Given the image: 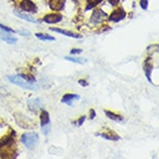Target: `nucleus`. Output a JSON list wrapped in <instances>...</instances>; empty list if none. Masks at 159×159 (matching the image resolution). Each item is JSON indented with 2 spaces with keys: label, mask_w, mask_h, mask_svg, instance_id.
<instances>
[{
  "label": "nucleus",
  "mask_w": 159,
  "mask_h": 159,
  "mask_svg": "<svg viewBox=\"0 0 159 159\" xmlns=\"http://www.w3.org/2000/svg\"><path fill=\"white\" fill-rule=\"evenodd\" d=\"M7 80L11 83L15 84L17 87L23 88V89H28V90H36V89H38V84L36 82H30L28 80L23 79L21 75H9L7 76Z\"/></svg>",
  "instance_id": "1"
},
{
  "label": "nucleus",
  "mask_w": 159,
  "mask_h": 159,
  "mask_svg": "<svg viewBox=\"0 0 159 159\" xmlns=\"http://www.w3.org/2000/svg\"><path fill=\"white\" fill-rule=\"evenodd\" d=\"M38 141H39L38 134L34 133V131H31V133H24L23 135L21 136V142L28 149H30V150H32L34 148L36 147Z\"/></svg>",
  "instance_id": "2"
},
{
  "label": "nucleus",
  "mask_w": 159,
  "mask_h": 159,
  "mask_svg": "<svg viewBox=\"0 0 159 159\" xmlns=\"http://www.w3.org/2000/svg\"><path fill=\"white\" fill-rule=\"evenodd\" d=\"M126 12H125V9L122 7H119V8H116L113 12L107 16V19L112 22H119V21H122L125 17H126Z\"/></svg>",
  "instance_id": "3"
},
{
  "label": "nucleus",
  "mask_w": 159,
  "mask_h": 159,
  "mask_svg": "<svg viewBox=\"0 0 159 159\" xmlns=\"http://www.w3.org/2000/svg\"><path fill=\"white\" fill-rule=\"evenodd\" d=\"M107 17V15L105 14V13L99 9V8H97L95 9L93 12H92V15H91V19H90V22L92 24H99V23H103L104 20Z\"/></svg>",
  "instance_id": "4"
},
{
  "label": "nucleus",
  "mask_w": 159,
  "mask_h": 159,
  "mask_svg": "<svg viewBox=\"0 0 159 159\" xmlns=\"http://www.w3.org/2000/svg\"><path fill=\"white\" fill-rule=\"evenodd\" d=\"M20 8L21 11L28 13H37V5L32 1V0H22L20 2Z\"/></svg>",
  "instance_id": "5"
},
{
  "label": "nucleus",
  "mask_w": 159,
  "mask_h": 159,
  "mask_svg": "<svg viewBox=\"0 0 159 159\" xmlns=\"http://www.w3.org/2000/svg\"><path fill=\"white\" fill-rule=\"evenodd\" d=\"M62 20V15L59 14V13L53 12L51 14H46V15L43 17V22L48 24H54V23H59Z\"/></svg>",
  "instance_id": "6"
},
{
  "label": "nucleus",
  "mask_w": 159,
  "mask_h": 159,
  "mask_svg": "<svg viewBox=\"0 0 159 159\" xmlns=\"http://www.w3.org/2000/svg\"><path fill=\"white\" fill-rule=\"evenodd\" d=\"M66 0H48V6L53 12H60L65 8Z\"/></svg>",
  "instance_id": "7"
},
{
  "label": "nucleus",
  "mask_w": 159,
  "mask_h": 159,
  "mask_svg": "<svg viewBox=\"0 0 159 159\" xmlns=\"http://www.w3.org/2000/svg\"><path fill=\"white\" fill-rule=\"evenodd\" d=\"M143 69H144V74H145V76H147L148 81L152 83L151 73H152V69H153V64H152V61H151V59H150V58H148V59L144 61Z\"/></svg>",
  "instance_id": "8"
},
{
  "label": "nucleus",
  "mask_w": 159,
  "mask_h": 159,
  "mask_svg": "<svg viewBox=\"0 0 159 159\" xmlns=\"http://www.w3.org/2000/svg\"><path fill=\"white\" fill-rule=\"evenodd\" d=\"M28 106L29 108L31 110L32 112H37L43 108V103L39 98H32V99H29L28 102Z\"/></svg>",
  "instance_id": "9"
},
{
  "label": "nucleus",
  "mask_w": 159,
  "mask_h": 159,
  "mask_svg": "<svg viewBox=\"0 0 159 159\" xmlns=\"http://www.w3.org/2000/svg\"><path fill=\"white\" fill-rule=\"evenodd\" d=\"M96 136H100L105 139H110V141H119L120 136L113 131H102V133H96Z\"/></svg>",
  "instance_id": "10"
},
{
  "label": "nucleus",
  "mask_w": 159,
  "mask_h": 159,
  "mask_svg": "<svg viewBox=\"0 0 159 159\" xmlns=\"http://www.w3.org/2000/svg\"><path fill=\"white\" fill-rule=\"evenodd\" d=\"M14 14H15L17 17H20V19H22V20L24 21H28V22H31V23H38L39 21L37 20V19H35V17H32L31 15H28L25 12H21V11H14Z\"/></svg>",
  "instance_id": "11"
},
{
  "label": "nucleus",
  "mask_w": 159,
  "mask_h": 159,
  "mask_svg": "<svg viewBox=\"0 0 159 159\" xmlns=\"http://www.w3.org/2000/svg\"><path fill=\"white\" fill-rule=\"evenodd\" d=\"M14 135H15V133L12 131V135L9 136H5L2 139H0V149H4V148H7L9 147L11 144L14 142Z\"/></svg>",
  "instance_id": "12"
},
{
  "label": "nucleus",
  "mask_w": 159,
  "mask_h": 159,
  "mask_svg": "<svg viewBox=\"0 0 159 159\" xmlns=\"http://www.w3.org/2000/svg\"><path fill=\"white\" fill-rule=\"evenodd\" d=\"M80 99V96L75 95V93H66V95L62 96L61 98V102L65 104H68V105H72V103L74 100Z\"/></svg>",
  "instance_id": "13"
},
{
  "label": "nucleus",
  "mask_w": 159,
  "mask_h": 159,
  "mask_svg": "<svg viewBox=\"0 0 159 159\" xmlns=\"http://www.w3.org/2000/svg\"><path fill=\"white\" fill-rule=\"evenodd\" d=\"M50 30L52 31H56V32H59L61 35H65V36L67 37H72V38H82L81 35H77V34H74L72 31H67V30H64V29H59V28H50Z\"/></svg>",
  "instance_id": "14"
},
{
  "label": "nucleus",
  "mask_w": 159,
  "mask_h": 159,
  "mask_svg": "<svg viewBox=\"0 0 159 159\" xmlns=\"http://www.w3.org/2000/svg\"><path fill=\"white\" fill-rule=\"evenodd\" d=\"M0 39H2L4 42L8 44H15L17 42V38L14 36H12L11 32H7V34H4V32H0Z\"/></svg>",
  "instance_id": "15"
},
{
  "label": "nucleus",
  "mask_w": 159,
  "mask_h": 159,
  "mask_svg": "<svg viewBox=\"0 0 159 159\" xmlns=\"http://www.w3.org/2000/svg\"><path fill=\"white\" fill-rule=\"evenodd\" d=\"M105 116H107L108 119L113 120V121H118V122H122L125 118L122 116H120V114H116L114 112H111L108 111V110H105Z\"/></svg>",
  "instance_id": "16"
},
{
  "label": "nucleus",
  "mask_w": 159,
  "mask_h": 159,
  "mask_svg": "<svg viewBox=\"0 0 159 159\" xmlns=\"http://www.w3.org/2000/svg\"><path fill=\"white\" fill-rule=\"evenodd\" d=\"M48 123H50V114H48V111L42 108V111H40V126L44 127Z\"/></svg>",
  "instance_id": "17"
},
{
  "label": "nucleus",
  "mask_w": 159,
  "mask_h": 159,
  "mask_svg": "<svg viewBox=\"0 0 159 159\" xmlns=\"http://www.w3.org/2000/svg\"><path fill=\"white\" fill-rule=\"evenodd\" d=\"M65 59L67 60V61L74 62V64H84V62H87L88 61L85 58H76V57H66Z\"/></svg>",
  "instance_id": "18"
},
{
  "label": "nucleus",
  "mask_w": 159,
  "mask_h": 159,
  "mask_svg": "<svg viewBox=\"0 0 159 159\" xmlns=\"http://www.w3.org/2000/svg\"><path fill=\"white\" fill-rule=\"evenodd\" d=\"M103 0H87V7H85V11H90L93 7H96L97 5H99Z\"/></svg>",
  "instance_id": "19"
},
{
  "label": "nucleus",
  "mask_w": 159,
  "mask_h": 159,
  "mask_svg": "<svg viewBox=\"0 0 159 159\" xmlns=\"http://www.w3.org/2000/svg\"><path fill=\"white\" fill-rule=\"evenodd\" d=\"M35 36H36L38 39H42V40H56L54 37L50 36V35H46V34H40V32H36Z\"/></svg>",
  "instance_id": "20"
},
{
  "label": "nucleus",
  "mask_w": 159,
  "mask_h": 159,
  "mask_svg": "<svg viewBox=\"0 0 159 159\" xmlns=\"http://www.w3.org/2000/svg\"><path fill=\"white\" fill-rule=\"evenodd\" d=\"M0 29L1 30H4V31L6 32H11V34H15V30H13L12 28H9V27H6V25H4V24H1L0 23Z\"/></svg>",
  "instance_id": "21"
},
{
  "label": "nucleus",
  "mask_w": 159,
  "mask_h": 159,
  "mask_svg": "<svg viewBox=\"0 0 159 159\" xmlns=\"http://www.w3.org/2000/svg\"><path fill=\"white\" fill-rule=\"evenodd\" d=\"M139 6L142 9H147L148 6H149V1L148 0H139Z\"/></svg>",
  "instance_id": "22"
},
{
  "label": "nucleus",
  "mask_w": 159,
  "mask_h": 159,
  "mask_svg": "<svg viewBox=\"0 0 159 159\" xmlns=\"http://www.w3.org/2000/svg\"><path fill=\"white\" fill-rule=\"evenodd\" d=\"M85 119H87V116H80V118H79V121H77V122H75L74 125H76L77 127H80V126H82V123H83L84 121H85Z\"/></svg>",
  "instance_id": "23"
},
{
  "label": "nucleus",
  "mask_w": 159,
  "mask_h": 159,
  "mask_svg": "<svg viewBox=\"0 0 159 159\" xmlns=\"http://www.w3.org/2000/svg\"><path fill=\"white\" fill-rule=\"evenodd\" d=\"M42 130H43V133L45 134V135H48V131H50V123L46 125V126H44V127H42Z\"/></svg>",
  "instance_id": "24"
},
{
  "label": "nucleus",
  "mask_w": 159,
  "mask_h": 159,
  "mask_svg": "<svg viewBox=\"0 0 159 159\" xmlns=\"http://www.w3.org/2000/svg\"><path fill=\"white\" fill-rule=\"evenodd\" d=\"M89 118H90V120H93L96 118V112L93 108H91L90 112H89Z\"/></svg>",
  "instance_id": "25"
},
{
  "label": "nucleus",
  "mask_w": 159,
  "mask_h": 159,
  "mask_svg": "<svg viewBox=\"0 0 159 159\" xmlns=\"http://www.w3.org/2000/svg\"><path fill=\"white\" fill-rule=\"evenodd\" d=\"M80 53H82L81 48H72L70 50V54H80Z\"/></svg>",
  "instance_id": "26"
},
{
  "label": "nucleus",
  "mask_w": 159,
  "mask_h": 159,
  "mask_svg": "<svg viewBox=\"0 0 159 159\" xmlns=\"http://www.w3.org/2000/svg\"><path fill=\"white\" fill-rule=\"evenodd\" d=\"M79 84L80 85H82V87H88V85H89V83H88L87 81H85V80H79Z\"/></svg>",
  "instance_id": "27"
},
{
  "label": "nucleus",
  "mask_w": 159,
  "mask_h": 159,
  "mask_svg": "<svg viewBox=\"0 0 159 159\" xmlns=\"http://www.w3.org/2000/svg\"><path fill=\"white\" fill-rule=\"evenodd\" d=\"M19 34L23 35V36H30V31H28V30H20Z\"/></svg>",
  "instance_id": "28"
},
{
  "label": "nucleus",
  "mask_w": 159,
  "mask_h": 159,
  "mask_svg": "<svg viewBox=\"0 0 159 159\" xmlns=\"http://www.w3.org/2000/svg\"><path fill=\"white\" fill-rule=\"evenodd\" d=\"M108 2H110L112 6H116V5L120 2V0H108Z\"/></svg>",
  "instance_id": "29"
}]
</instances>
